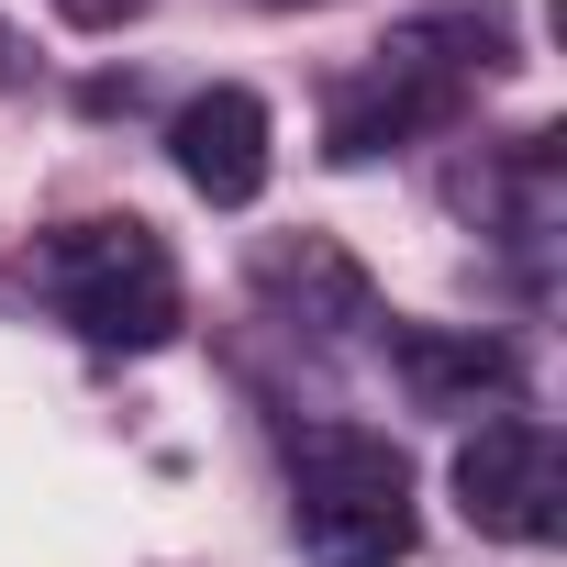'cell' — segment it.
<instances>
[{
	"label": "cell",
	"instance_id": "8",
	"mask_svg": "<svg viewBox=\"0 0 567 567\" xmlns=\"http://www.w3.org/2000/svg\"><path fill=\"white\" fill-rule=\"evenodd\" d=\"M56 12H68V23H79V34H123V23H134V12H145V0H56Z\"/></svg>",
	"mask_w": 567,
	"mask_h": 567
},
{
	"label": "cell",
	"instance_id": "6",
	"mask_svg": "<svg viewBox=\"0 0 567 567\" xmlns=\"http://www.w3.org/2000/svg\"><path fill=\"white\" fill-rule=\"evenodd\" d=\"M167 156H178V178H189L212 212H245V200L267 189V101H256V90H200V101H178Z\"/></svg>",
	"mask_w": 567,
	"mask_h": 567
},
{
	"label": "cell",
	"instance_id": "5",
	"mask_svg": "<svg viewBox=\"0 0 567 567\" xmlns=\"http://www.w3.org/2000/svg\"><path fill=\"white\" fill-rule=\"evenodd\" d=\"M379 346H390V379L412 390V412H478V401L523 390V357L478 323H379Z\"/></svg>",
	"mask_w": 567,
	"mask_h": 567
},
{
	"label": "cell",
	"instance_id": "4",
	"mask_svg": "<svg viewBox=\"0 0 567 567\" xmlns=\"http://www.w3.org/2000/svg\"><path fill=\"white\" fill-rule=\"evenodd\" d=\"M456 512L501 545H556L567 534V456L545 412H489L456 445Z\"/></svg>",
	"mask_w": 567,
	"mask_h": 567
},
{
	"label": "cell",
	"instance_id": "2",
	"mask_svg": "<svg viewBox=\"0 0 567 567\" xmlns=\"http://www.w3.org/2000/svg\"><path fill=\"white\" fill-rule=\"evenodd\" d=\"M23 278L56 301V323H79L101 357H156V346H178V323H189L178 256H167V234L134 223V212H90V223L34 234Z\"/></svg>",
	"mask_w": 567,
	"mask_h": 567
},
{
	"label": "cell",
	"instance_id": "7",
	"mask_svg": "<svg viewBox=\"0 0 567 567\" xmlns=\"http://www.w3.org/2000/svg\"><path fill=\"white\" fill-rule=\"evenodd\" d=\"M456 200H467V212H489L512 245H545V234H556V134H523V145H512V167L456 178Z\"/></svg>",
	"mask_w": 567,
	"mask_h": 567
},
{
	"label": "cell",
	"instance_id": "1",
	"mask_svg": "<svg viewBox=\"0 0 567 567\" xmlns=\"http://www.w3.org/2000/svg\"><path fill=\"white\" fill-rule=\"evenodd\" d=\"M489 68H512V23L501 12H445V23H412V34L368 45V68L334 79V101H323V156L368 167V156H390L412 134H445Z\"/></svg>",
	"mask_w": 567,
	"mask_h": 567
},
{
	"label": "cell",
	"instance_id": "3",
	"mask_svg": "<svg viewBox=\"0 0 567 567\" xmlns=\"http://www.w3.org/2000/svg\"><path fill=\"white\" fill-rule=\"evenodd\" d=\"M290 523L312 567H401L412 556V456L368 423H290Z\"/></svg>",
	"mask_w": 567,
	"mask_h": 567
}]
</instances>
